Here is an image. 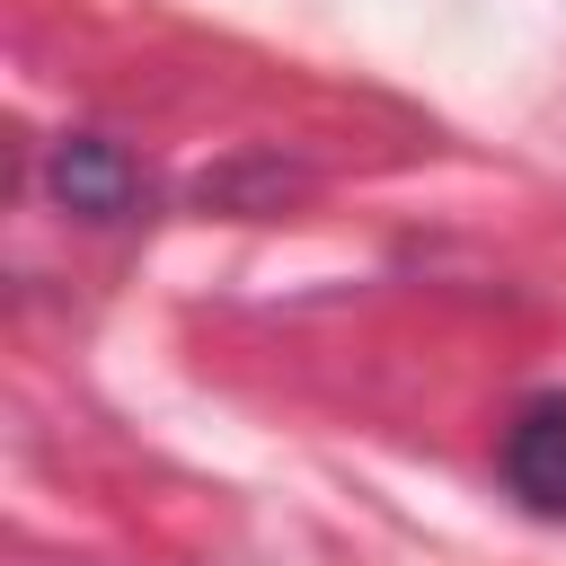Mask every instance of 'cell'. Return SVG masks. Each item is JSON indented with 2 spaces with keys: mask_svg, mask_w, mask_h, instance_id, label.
Here are the masks:
<instances>
[{
  "mask_svg": "<svg viewBox=\"0 0 566 566\" xmlns=\"http://www.w3.org/2000/svg\"><path fill=\"white\" fill-rule=\"evenodd\" d=\"M504 486L531 513H566V389L557 398H531L504 424Z\"/></svg>",
  "mask_w": 566,
  "mask_h": 566,
  "instance_id": "1",
  "label": "cell"
},
{
  "mask_svg": "<svg viewBox=\"0 0 566 566\" xmlns=\"http://www.w3.org/2000/svg\"><path fill=\"white\" fill-rule=\"evenodd\" d=\"M53 195H62L71 212H88V221H124V212L142 203V168H133L115 142L71 133V142L53 150Z\"/></svg>",
  "mask_w": 566,
  "mask_h": 566,
  "instance_id": "2",
  "label": "cell"
}]
</instances>
